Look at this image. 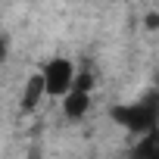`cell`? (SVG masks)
<instances>
[{
    "label": "cell",
    "mask_w": 159,
    "mask_h": 159,
    "mask_svg": "<svg viewBox=\"0 0 159 159\" xmlns=\"http://www.w3.org/2000/svg\"><path fill=\"white\" fill-rule=\"evenodd\" d=\"M131 159H159V128L137 137V143L131 147Z\"/></svg>",
    "instance_id": "5"
},
{
    "label": "cell",
    "mask_w": 159,
    "mask_h": 159,
    "mask_svg": "<svg viewBox=\"0 0 159 159\" xmlns=\"http://www.w3.org/2000/svg\"><path fill=\"white\" fill-rule=\"evenodd\" d=\"M143 25H147V28H159V16H156V13H150V16L143 19Z\"/></svg>",
    "instance_id": "6"
},
{
    "label": "cell",
    "mask_w": 159,
    "mask_h": 159,
    "mask_svg": "<svg viewBox=\"0 0 159 159\" xmlns=\"http://www.w3.org/2000/svg\"><path fill=\"white\" fill-rule=\"evenodd\" d=\"M44 97H47V84H44L41 69H38L34 75H28V81H25V88H22V112H34Z\"/></svg>",
    "instance_id": "4"
},
{
    "label": "cell",
    "mask_w": 159,
    "mask_h": 159,
    "mask_svg": "<svg viewBox=\"0 0 159 159\" xmlns=\"http://www.w3.org/2000/svg\"><path fill=\"white\" fill-rule=\"evenodd\" d=\"M109 112H112V119H116L125 131H134V134L140 137V134L159 128V94H153V97L147 94V97L137 100V103L112 106Z\"/></svg>",
    "instance_id": "1"
},
{
    "label": "cell",
    "mask_w": 159,
    "mask_h": 159,
    "mask_svg": "<svg viewBox=\"0 0 159 159\" xmlns=\"http://www.w3.org/2000/svg\"><path fill=\"white\" fill-rule=\"evenodd\" d=\"M91 91H94V75L84 69V72H78L72 91L62 97V116H66V119H72V122L84 119V116H88V109H91Z\"/></svg>",
    "instance_id": "3"
},
{
    "label": "cell",
    "mask_w": 159,
    "mask_h": 159,
    "mask_svg": "<svg viewBox=\"0 0 159 159\" xmlns=\"http://www.w3.org/2000/svg\"><path fill=\"white\" fill-rule=\"evenodd\" d=\"M41 75H44V84H47V97H59V100L72 91L75 78H78L75 62L66 59V56H53V59H47V62L41 66Z\"/></svg>",
    "instance_id": "2"
}]
</instances>
